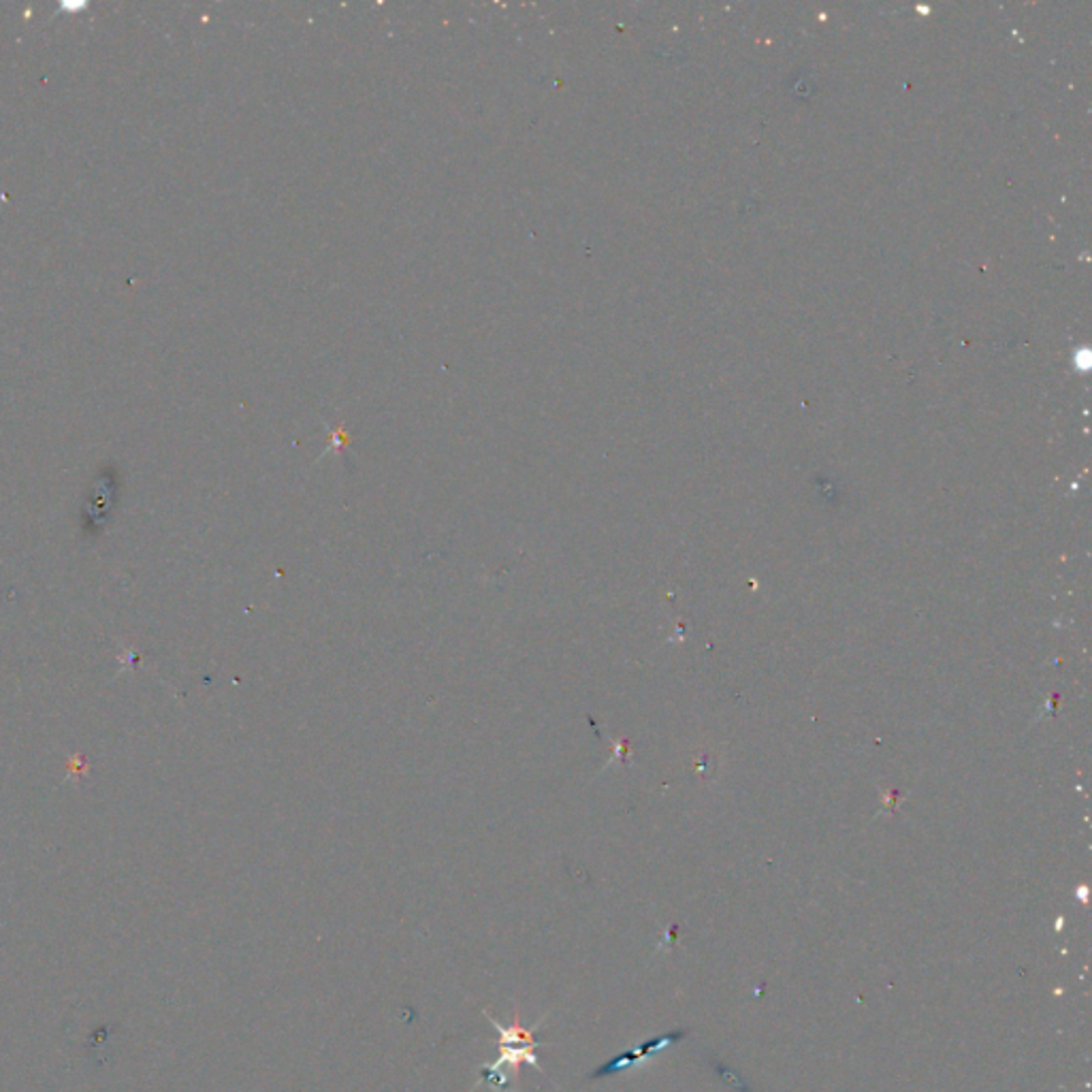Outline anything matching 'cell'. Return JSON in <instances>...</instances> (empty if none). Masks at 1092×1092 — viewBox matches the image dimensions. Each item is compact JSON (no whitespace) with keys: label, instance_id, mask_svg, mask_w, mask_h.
<instances>
[{"label":"cell","instance_id":"cell-2","mask_svg":"<svg viewBox=\"0 0 1092 1092\" xmlns=\"http://www.w3.org/2000/svg\"><path fill=\"white\" fill-rule=\"evenodd\" d=\"M681 1037H685V1031H683V1033H681V1031H679V1033H670V1035H664V1037H658V1039H651V1041H647V1044H645L643 1048H638V1050H634V1052L619 1054V1056L611 1058L609 1063H604L602 1067H598V1069L590 1075V1080L609 1078V1075H613V1073H617V1071H621V1069H626V1067H630V1065L643 1063V1061H647V1058H649L653 1052H658V1050L666 1048L668 1044H675V1041L681 1039Z\"/></svg>","mask_w":1092,"mask_h":1092},{"label":"cell","instance_id":"cell-1","mask_svg":"<svg viewBox=\"0 0 1092 1092\" xmlns=\"http://www.w3.org/2000/svg\"><path fill=\"white\" fill-rule=\"evenodd\" d=\"M482 1014L491 1020L495 1031L499 1033V1041H497L499 1056L495 1063L482 1065L478 1069V1084H489L495 1092H516L512 1086V1078H516L520 1065H529L540 1073H544L540 1061H537L535 1050L547 1044L533 1039V1033L537 1031L540 1024H533L531 1029H525L518 1020L516 1010L512 1014V1024H501L499 1020L493 1018L491 1012L486 1010H482Z\"/></svg>","mask_w":1092,"mask_h":1092}]
</instances>
